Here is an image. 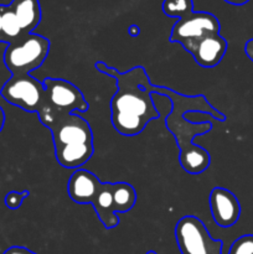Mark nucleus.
Segmentation results:
<instances>
[{"label":"nucleus","mask_w":253,"mask_h":254,"mask_svg":"<svg viewBox=\"0 0 253 254\" xmlns=\"http://www.w3.org/2000/svg\"><path fill=\"white\" fill-rule=\"evenodd\" d=\"M99 72L113 77L117 92L111 101V121L113 128L124 136L140 134L154 119L159 118L151 94L160 93V86H153L143 66H136L126 72L96 62Z\"/></svg>","instance_id":"obj_1"},{"label":"nucleus","mask_w":253,"mask_h":254,"mask_svg":"<svg viewBox=\"0 0 253 254\" xmlns=\"http://www.w3.org/2000/svg\"><path fill=\"white\" fill-rule=\"evenodd\" d=\"M160 94L168 97L173 103L170 114L166 118L165 123L169 130L175 136V140L180 148L181 168L191 175H197L207 170L211 164V156L206 149L193 144L196 135H202L212 129L210 119L196 123L185 118L188 112H202L212 116L216 121H226V116L213 108L205 96H184L178 92L171 91L166 87H160Z\"/></svg>","instance_id":"obj_2"},{"label":"nucleus","mask_w":253,"mask_h":254,"mask_svg":"<svg viewBox=\"0 0 253 254\" xmlns=\"http://www.w3.org/2000/svg\"><path fill=\"white\" fill-rule=\"evenodd\" d=\"M37 114L51 131L55 158L62 168L77 170L92 158L93 133L86 119L77 113H55L45 107Z\"/></svg>","instance_id":"obj_3"},{"label":"nucleus","mask_w":253,"mask_h":254,"mask_svg":"<svg viewBox=\"0 0 253 254\" xmlns=\"http://www.w3.org/2000/svg\"><path fill=\"white\" fill-rule=\"evenodd\" d=\"M49 51V39L36 34L22 35L7 45L2 61L11 74H30L44 64Z\"/></svg>","instance_id":"obj_4"},{"label":"nucleus","mask_w":253,"mask_h":254,"mask_svg":"<svg viewBox=\"0 0 253 254\" xmlns=\"http://www.w3.org/2000/svg\"><path fill=\"white\" fill-rule=\"evenodd\" d=\"M175 238L181 254H222V241L213 240L196 216H185L179 220Z\"/></svg>","instance_id":"obj_5"},{"label":"nucleus","mask_w":253,"mask_h":254,"mask_svg":"<svg viewBox=\"0 0 253 254\" xmlns=\"http://www.w3.org/2000/svg\"><path fill=\"white\" fill-rule=\"evenodd\" d=\"M0 94L7 103L29 113H39L45 106L44 83L31 74H11L0 89Z\"/></svg>","instance_id":"obj_6"},{"label":"nucleus","mask_w":253,"mask_h":254,"mask_svg":"<svg viewBox=\"0 0 253 254\" xmlns=\"http://www.w3.org/2000/svg\"><path fill=\"white\" fill-rule=\"evenodd\" d=\"M42 83L45 87V108L62 114L89 109L81 89L71 82L61 78H46Z\"/></svg>","instance_id":"obj_7"},{"label":"nucleus","mask_w":253,"mask_h":254,"mask_svg":"<svg viewBox=\"0 0 253 254\" xmlns=\"http://www.w3.org/2000/svg\"><path fill=\"white\" fill-rule=\"evenodd\" d=\"M220 21L215 15L205 11H191L174 24L170 42H179L185 50L203 37L220 34Z\"/></svg>","instance_id":"obj_8"},{"label":"nucleus","mask_w":253,"mask_h":254,"mask_svg":"<svg viewBox=\"0 0 253 254\" xmlns=\"http://www.w3.org/2000/svg\"><path fill=\"white\" fill-rule=\"evenodd\" d=\"M210 210L216 225L228 228L235 225L241 215V205L235 193L223 188H215L210 192Z\"/></svg>","instance_id":"obj_9"},{"label":"nucleus","mask_w":253,"mask_h":254,"mask_svg":"<svg viewBox=\"0 0 253 254\" xmlns=\"http://www.w3.org/2000/svg\"><path fill=\"white\" fill-rule=\"evenodd\" d=\"M227 41L220 34L210 35L193 42L185 49L192 55L196 64L201 67L211 68L222 61L227 51Z\"/></svg>","instance_id":"obj_10"},{"label":"nucleus","mask_w":253,"mask_h":254,"mask_svg":"<svg viewBox=\"0 0 253 254\" xmlns=\"http://www.w3.org/2000/svg\"><path fill=\"white\" fill-rule=\"evenodd\" d=\"M101 186L102 183L93 173L84 169H77L69 178L67 191L73 202L92 205Z\"/></svg>","instance_id":"obj_11"},{"label":"nucleus","mask_w":253,"mask_h":254,"mask_svg":"<svg viewBox=\"0 0 253 254\" xmlns=\"http://www.w3.org/2000/svg\"><path fill=\"white\" fill-rule=\"evenodd\" d=\"M92 206L106 230H112L119 225V217L114 212L112 183H102Z\"/></svg>","instance_id":"obj_12"},{"label":"nucleus","mask_w":253,"mask_h":254,"mask_svg":"<svg viewBox=\"0 0 253 254\" xmlns=\"http://www.w3.org/2000/svg\"><path fill=\"white\" fill-rule=\"evenodd\" d=\"M17 17L22 34H32L41 21V7L39 0H14L10 5Z\"/></svg>","instance_id":"obj_13"},{"label":"nucleus","mask_w":253,"mask_h":254,"mask_svg":"<svg viewBox=\"0 0 253 254\" xmlns=\"http://www.w3.org/2000/svg\"><path fill=\"white\" fill-rule=\"evenodd\" d=\"M114 212L126 213L134 207L136 202V192L133 186L128 183L112 184Z\"/></svg>","instance_id":"obj_14"},{"label":"nucleus","mask_w":253,"mask_h":254,"mask_svg":"<svg viewBox=\"0 0 253 254\" xmlns=\"http://www.w3.org/2000/svg\"><path fill=\"white\" fill-rule=\"evenodd\" d=\"M1 34L4 37V41L7 44L15 41L24 35L19 21H17L16 15L10 6H4L1 19Z\"/></svg>","instance_id":"obj_15"},{"label":"nucleus","mask_w":253,"mask_h":254,"mask_svg":"<svg viewBox=\"0 0 253 254\" xmlns=\"http://www.w3.org/2000/svg\"><path fill=\"white\" fill-rule=\"evenodd\" d=\"M192 0H164L163 11L170 17L180 19L184 15L193 11Z\"/></svg>","instance_id":"obj_16"},{"label":"nucleus","mask_w":253,"mask_h":254,"mask_svg":"<svg viewBox=\"0 0 253 254\" xmlns=\"http://www.w3.org/2000/svg\"><path fill=\"white\" fill-rule=\"evenodd\" d=\"M228 254H253V235L241 236L232 243Z\"/></svg>","instance_id":"obj_17"},{"label":"nucleus","mask_w":253,"mask_h":254,"mask_svg":"<svg viewBox=\"0 0 253 254\" xmlns=\"http://www.w3.org/2000/svg\"><path fill=\"white\" fill-rule=\"evenodd\" d=\"M30 195L29 191H22V192H16V191H10L6 196H5V205L10 210H17L20 206L22 205L25 198Z\"/></svg>","instance_id":"obj_18"},{"label":"nucleus","mask_w":253,"mask_h":254,"mask_svg":"<svg viewBox=\"0 0 253 254\" xmlns=\"http://www.w3.org/2000/svg\"><path fill=\"white\" fill-rule=\"evenodd\" d=\"M4 254H36V253L31 252V251L27 250V248L25 247H17V246H15V247H10L9 250L5 251Z\"/></svg>","instance_id":"obj_19"},{"label":"nucleus","mask_w":253,"mask_h":254,"mask_svg":"<svg viewBox=\"0 0 253 254\" xmlns=\"http://www.w3.org/2000/svg\"><path fill=\"white\" fill-rule=\"evenodd\" d=\"M245 52L248 59L253 62V39L248 40L245 45Z\"/></svg>","instance_id":"obj_20"},{"label":"nucleus","mask_w":253,"mask_h":254,"mask_svg":"<svg viewBox=\"0 0 253 254\" xmlns=\"http://www.w3.org/2000/svg\"><path fill=\"white\" fill-rule=\"evenodd\" d=\"M128 32H129V35H130V36L135 37V36H138L139 34H140V29H139V26H136V25H130V26H129V29H128Z\"/></svg>","instance_id":"obj_21"},{"label":"nucleus","mask_w":253,"mask_h":254,"mask_svg":"<svg viewBox=\"0 0 253 254\" xmlns=\"http://www.w3.org/2000/svg\"><path fill=\"white\" fill-rule=\"evenodd\" d=\"M225 1L232 5H245L246 2H248L250 0H225Z\"/></svg>","instance_id":"obj_22"},{"label":"nucleus","mask_w":253,"mask_h":254,"mask_svg":"<svg viewBox=\"0 0 253 254\" xmlns=\"http://www.w3.org/2000/svg\"><path fill=\"white\" fill-rule=\"evenodd\" d=\"M4 123H5V113H4V111H2L1 107H0V131L2 130Z\"/></svg>","instance_id":"obj_23"},{"label":"nucleus","mask_w":253,"mask_h":254,"mask_svg":"<svg viewBox=\"0 0 253 254\" xmlns=\"http://www.w3.org/2000/svg\"><path fill=\"white\" fill-rule=\"evenodd\" d=\"M2 11H4V6H1V5H0V41L5 42V41H4V37H2V34H1V19H2Z\"/></svg>","instance_id":"obj_24"},{"label":"nucleus","mask_w":253,"mask_h":254,"mask_svg":"<svg viewBox=\"0 0 253 254\" xmlns=\"http://www.w3.org/2000/svg\"><path fill=\"white\" fill-rule=\"evenodd\" d=\"M146 254H158V253L154 252V251H149V252H146Z\"/></svg>","instance_id":"obj_25"}]
</instances>
